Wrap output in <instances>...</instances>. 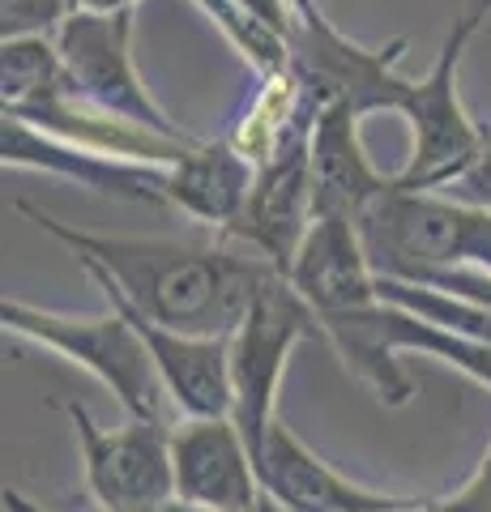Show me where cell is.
I'll return each instance as SVG.
<instances>
[{
  "label": "cell",
  "instance_id": "obj_1",
  "mask_svg": "<svg viewBox=\"0 0 491 512\" xmlns=\"http://www.w3.org/2000/svg\"><path fill=\"white\" fill-rule=\"evenodd\" d=\"M18 210L43 235L65 244L99 291L124 299L133 312L193 338H231L278 274L252 248L218 231L188 239H141V235H99L43 214L39 205L18 201Z\"/></svg>",
  "mask_w": 491,
  "mask_h": 512
},
{
  "label": "cell",
  "instance_id": "obj_2",
  "mask_svg": "<svg viewBox=\"0 0 491 512\" xmlns=\"http://www.w3.org/2000/svg\"><path fill=\"white\" fill-rule=\"evenodd\" d=\"M359 231L380 278L423 282L449 269L491 274V210L445 188L393 184L359 214Z\"/></svg>",
  "mask_w": 491,
  "mask_h": 512
},
{
  "label": "cell",
  "instance_id": "obj_3",
  "mask_svg": "<svg viewBox=\"0 0 491 512\" xmlns=\"http://www.w3.org/2000/svg\"><path fill=\"white\" fill-rule=\"evenodd\" d=\"M491 18V0H466L440 39L436 60L427 64L398 116L410 124V158L398 171V188H453L479 163L491 128H483L462 103V60Z\"/></svg>",
  "mask_w": 491,
  "mask_h": 512
},
{
  "label": "cell",
  "instance_id": "obj_4",
  "mask_svg": "<svg viewBox=\"0 0 491 512\" xmlns=\"http://www.w3.org/2000/svg\"><path fill=\"white\" fill-rule=\"evenodd\" d=\"M0 329L22 342H35L52 355L69 359L103 384L120 402L129 419H167L171 423V397L163 389V376L154 367V355L141 342V333L120 308L107 303L103 316H73L35 308L22 299L0 303Z\"/></svg>",
  "mask_w": 491,
  "mask_h": 512
},
{
  "label": "cell",
  "instance_id": "obj_5",
  "mask_svg": "<svg viewBox=\"0 0 491 512\" xmlns=\"http://www.w3.org/2000/svg\"><path fill=\"white\" fill-rule=\"evenodd\" d=\"M406 52V39H393L385 47H368L321 13L291 22L287 35V69L304 90V99L316 111L342 107L351 116L368 120L376 111H402L410 82L398 73Z\"/></svg>",
  "mask_w": 491,
  "mask_h": 512
},
{
  "label": "cell",
  "instance_id": "obj_6",
  "mask_svg": "<svg viewBox=\"0 0 491 512\" xmlns=\"http://www.w3.org/2000/svg\"><path fill=\"white\" fill-rule=\"evenodd\" d=\"M133 13L137 9H94L77 5L65 26L56 30L60 60L73 77V86L82 99L94 107L112 111V116L150 128L158 137L171 141H197L180 120L167 116V107L154 99L146 77L137 73L133 60Z\"/></svg>",
  "mask_w": 491,
  "mask_h": 512
},
{
  "label": "cell",
  "instance_id": "obj_7",
  "mask_svg": "<svg viewBox=\"0 0 491 512\" xmlns=\"http://www.w3.org/2000/svg\"><path fill=\"white\" fill-rule=\"evenodd\" d=\"M325 338L321 316H316L304 295L287 278H278L269 291L252 303V312L240 320V329L227 338L231 355V419L240 423L244 440L257 444L278 419V393L282 376L299 342Z\"/></svg>",
  "mask_w": 491,
  "mask_h": 512
},
{
  "label": "cell",
  "instance_id": "obj_8",
  "mask_svg": "<svg viewBox=\"0 0 491 512\" xmlns=\"http://www.w3.org/2000/svg\"><path fill=\"white\" fill-rule=\"evenodd\" d=\"M60 410L73 423L86 491L99 512H154L176 500V478H171L176 423L124 419L120 427H103L82 402H60Z\"/></svg>",
  "mask_w": 491,
  "mask_h": 512
},
{
  "label": "cell",
  "instance_id": "obj_9",
  "mask_svg": "<svg viewBox=\"0 0 491 512\" xmlns=\"http://www.w3.org/2000/svg\"><path fill=\"white\" fill-rule=\"evenodd\" d=\"M321 111H304L282 146L257 163L244 214L235 218L227 239L265 256L278 274H291L299 244L316 222V180H312V128Z\"/></svg>",
  "mask_w": 491,
  "mask_h": 512
},
{
  "label": "cell",
  "instance_id": "obj_10",
  "mask_svg": "<svg viewBox=\"0 0 491 512\" xmlns=\"http://www.w3.org/2000/svg\"><path fill=\"white\" fill-rule=\"evenodd\" d=\"M257 474L261 491L269 504H278L282 512H410L423 508V495H389L355 483V478L338 474L321 453L295 436L287 419H274V427L265 431V440L257 444Z\"/></svg>",
  "mask_w": 491,
  "mask_h": 512
},
{
  "label": "cell",
  "instance_id": "obj_11",
  "mask_svg": "<svg viewBox=\"0 0 491 512\" xmlns=\"http://www.w3.org/2000/svg\"><path fill=\"white\" fill-rule=\"evenodd\" d=\"M0 163L5 171H35L52 180H69L77 188L124 205H167V163H137V158L99 154L73 141L47 137L22 120L0 124Z\"/></svg>",
  "mask_w": 491,
  "mask_h": 512
},
{
  "label": "cell",
  "instance_id": "obj_12",
  "mask_svg": "<svg viewBox=\"0 0 491 512\" xmlns=\"http://www.w3.org/2000/svg\"><path fill=\"white\" fill-rule=\"evenodd\" d=\"M171 478H176V500L184 504L218 512H252L269 504L252 444L244 440L231 414L176 423L171 431Z\"/></svg>",
  "mask_w": 491,
  "mask_h": 512
},
{
  "label": "cell",
  "instance_id": "obj_13",
  "mask_svg": "<svg viewBox=\"0 0 491 512\" xmlns=\"http://www.w3.org/2000/svg\"><path fill=\"white\" fill-rule=\"evenodd\" d=\"M287 282L304 295L308 308L329 320L380 303V274L363 248L355 214H316L308 239L299 244Z\"/></svg>",
  "mask_w": 491,
  "mask_h": 512
},
{
  "label": "cell",
  "instance_id": "obj_14",
  "mask_svg": "<svg viewBox=\"0 0 491 512\" xmlns=\"http://www.w3.org/2000/svg\"><path fill=\"white\" fill-rule=\"evenodd\" d=\"M103 299L120 308L137 325L141 342L154 355V367L163 376V389L171 406L180 410V419H223L231 414V355L227 338H193V333L167 329L158 320L133 312L124 299L107 295Z\"/></svg>",
  "mask_w": 491,
  "mask_h": 512
},
{
  "label": "cell",
  "instance_id": "obj_15",
  "mask_svg": "<svg viewBox=\"0 0 491 512\" xmlns=\"http://www.w3.org/2000/svg\"><path fill=\"white\" fill-rule=\"evenodd\" d=\"M257 167L227 137L193 141L176 163H167V210L193 218L201 231L227 235L244 214Z\"/></svg>",
  "mask_w": 491,
  "mask_h": 512
},
{
  "label": "cell",
  "instance_id": "obj_16",
  "mask_svg": "<svg viewBox=\"0 0 491 512\" xmlns=\"http://www.w3.org/2000/svg\"><path fill=\"white\" fill-rule=\"evenodd\" d=\"M359 116L329 107L312 128V180H316V214H363L376 197L398 184L385 175L372 154L363 150Z\"/></svg>",
  "mask_w": 491,
  "mask_h": 512
},
{
  "label": "cell",
  "instance_id": "obj_17",
  "mask_svg": "<svg viewBox=\"0 0 491 512\" xmlns=\"http://www.w3.org/2000/svg\"><path fill=\"white\" fill-rule=\"evenodd\" d=\"M304 111H316V107L304 99V90H299L291 69H278V73L261 77V90L252 94L248 107L240 111V120L231 124L227 141L248 158L252 167H257L282 146V137L299 124Z\"/></svg>",
  "mask_w": 491,
  "mask_h": 512
},
{
  "label": "cell",
  "instance_id": "obj_18",
  "mask_svg": "<svg viewBox=\"0 0 491 512\" xmlns=\"http://www.w3.org/2000/svg\"><path fill=\"white\" fill-rule=\"evenodd\" d=\"M380 299L427 320V325H440L474 342H491V303H474L462 295H445V291H432V286L398 282V278H380Z\"/></svg>",
  "mask_w": 491,
  "mask_h": 512
},
{
  "label": "cell",
  "instance_id": "obj_19",
  "mask_svg": "<svg viewBox=\"0 0 491 512\" xmlns=\"http://www.w3.org/2000/svg\"><path fill=\"white\" fill-rule=\"evenodd\" d=\"M77 9V0H0V43L9 39H56V30Z\"/></svg>",
  "mask_w": 491,
  "mask_h": 512
},
{
  "label": "cell",
  "instance_id": "obj_20",
  "mask_svg": "<svg viewBox=\"0 0 491 512\" xmlns=\"http://www.w3.org/2000/svg\"><path fill=\"white\" fill-rule=\"evenodd\" d=\"M440 512H491V470L474 466V474L445 500H436Z\"/></svg>",
  "mask_w": 491,
  "mask_h": 512
},
{
  "label": "cell",
  "instance_id": "obj_21",
  "mask_svg": "<svg viewBox=\"0 0 491 512\" xmlns=\"http://www.w3.org/2000/svg\"><path fill=\"white\" fill-rule=\"evenodd\" d=\"M445 192H453V197H462V201H474V205H487L491 210V137H487V146L479 154V163H474L462 180H457L453 188H445Z\"/></svg>",
  "mask_w": 491,
  "mask_h": 512
},
{
  "label": "cell",
  "instance_id": "obj_22",
  "mask_svg": "<svg viewBox=\"0 0 491 512\" xmlns=\"http://www.w3.org/2000/svg\"><path fill=\"white\" fill-rule=\"evenodd\" d=\"M0 504H5V512H52V508H43L39 500H30L26 491L9 487V483H5V491H0Z\"/></svg>",
  "mask_w": 491,
  "mask_h": 512
},
{
  "label": "cell",
  "instance_id": "obj_23",
  "mask_svg": "<svg viewBox=\"0 0 491 512\" xmlns=\"http://www.w3.org/2000/svg\"><path fill=\"white\" fill-rule=\"evenodd\" d=\"M154 512H218V508H201V504H184V500H167L163 508H154ZM252 512H282L278 504H261V508H252Z\"/></svg>",
  "mask_w": 491,
  "mask_h": 512
},
{
  "label": "cell",
  "instance_id": "obj_24",
  "mask_svg": "<svg viewBox=\"0 0 491 512\" xmlns=\"http://www.w3.org/2000/svg\"><path fill=\"white\" fill-rule=\"evenodd\" d=\"M291 13H299V18H308V13H321V0H287Z\"/></svg>",
  "mask_w": 491,
  "mask_h": 512
},
{
  "label": "cell",
  "instance_id": "obj_25",
  "mask_svg": "<svg viewBox=\"0 0 491 512\" xmlns=\"http://www.w3.org/2000/svg\"><path fill=\"white\" fill-rule=\"evenodd\" d=\"M77 5H86V0H77Z\"/></svg>",
  "mask_w": 491,
  "mask_h": 512
}]
</instances>
